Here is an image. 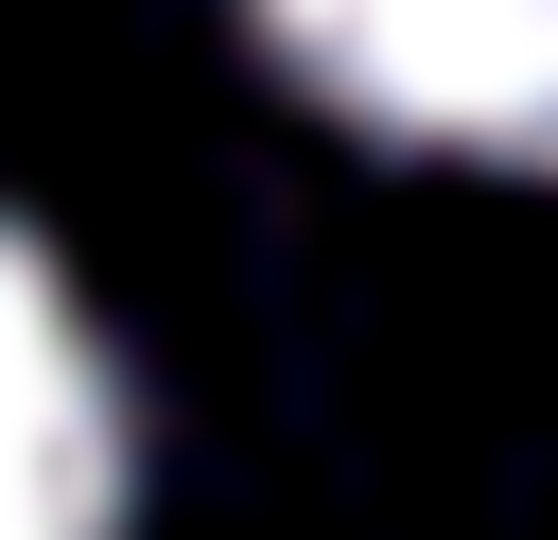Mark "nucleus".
Here are the masks:
<instances>
[{"mask_svg":"<svg viewBox=\"0 0 558 540\" xmlns=\"http://www.w3.org/2000/svg\"><path fill=\"white\" fill-rule=\"evenodd\" d=\"M331 139L558 192V0H209Z\"/></svg>","mask_w":558,"mask_h":540,"instance_id":"f257e3e1","label":"nucleus"},{"mask_svg":"<svg viewBox=\"0 0 558 540\" xmlns=\"http://www.w3.org/2000/svg\"><path fill=\"white\" fill-rule=\"evenodd\" d=\"M0 540H140V383L70 244L0 192Z\"/></svg>","mask_w":558,"mask_h":540,"instance_id":"f03ea898","label":"nucleus"}]
</instances>
